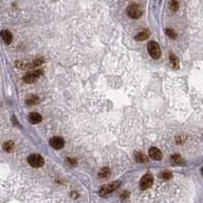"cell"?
I'll return each mask as SVG.
<instances>
[{
	"mask_svg": "<svg viewBox=\"0 0 203 203\" xmlns=\"http://www.w3.org/2000/svg\"><path fill=\"white\" fill-rule=\"evenodd\" d=\"M119 187H120L119 181L109 183V184H107V185H104V186L101 187V189H99V196H102V197L108 196L109 194L114 192V191L119 188Z\"/></svg>",
	"mask_w": 203,
	"mask_h": 203,
	"instance_id": "1",
	"label": "cell"
},
{
	"mask_svg": "<svg viewBox=\"0 0 203 203\" xmlns=\"http://www.w3.org/2000/svg\"><path fill=\"white\" fill-rule=\"evenodd\" d=\"M44 62L43 58H37L32 62H24V61H16L15 62V67L18 69H28V68H33V67H38L42 65Z\"/></svg>",
	"mask_w": 203,
	"mask_h": 203,
	"instance_id": "2",
	"label": "cell"
},
{
	"mask_svg": "<svg viewBox=\"0 0 203 203\" xmlns=\"http://www.w3.org/2000/svg\"><path fill=\"white\" fill-rule=\"evenodd\" d=\"M28 163L30 167L33 168H41L44 166L45 164V160L43 159V156L41 155H38V154H33L29 155L28 158Z\"/></svg>",
	"mask_w": 203,
	"mask_h": 203,
	"instance_id": "3",
	"label": "cell"
},
{
	"mask_svg": "<svg viewBox=\"0 0 203 203\" xmlns=\"http://www.w3.org/2000/svg\"><path fill=\"white\" fill-rule=\"evenodd\" d=\"M147 50L149 55L151 56V58L154 59H159L160 55H162V51H160V48L159 44L155 41H150L147 45Z\"/></svg>",
	"mask_w": 203,
	"mask_h": 203,
	"instance_id": "4",
	"label": "cell"
},
{
	"mask_svg": "<svg viewBox=\"0 0 203 203\" xmlns=\"http://www.w3.org/2000/svg\"><path fill=\"white\" fill-rule=\"evenodd\" d=\"M127 14L130 18L137 20L142 15V9L138 4H131L127 7Z\"/></svg>",
	"mask_w": 203,
	"mask_h": 203,
	"instance_id": "5",
	"label": "cell"
},
{
	"mask_svg": "<svg viewBox=\"0 0 203 203\" xmlns=\"http://www.w3.org/2000/svg\"><path fill=\"white\" fill-rule=\"evenodd\" d=\"M44 72L42 70H35L32 72H29L24 76V81L25 83H34L39 79L40 76L43 74Z\"/></svg>",
	"mask_w": 203,
	"mask_h": 203,
	"instance_id": "6",
	"label": "cell"
},
{
	"mask_svg": "<svg viewBox=\"0 0 203 203\" xmlns=\"http://www.w3.org/2000/svg\"><path fill=\"white\" fill-rule=\"evenodd\" d=\"M154 184V178L150 174H145L142 178L140 179L139 186L141 190H146L149 189Z\"/></svg>",
	"mask_w": 203,
	"mask_h": 203,
	"instance_id": "7",
	"label": "cell"
},
{
	"mask_svg": "<svg viewBox=\"0 0 203 203\" xmlns=\"http://www.w3.org/2000/svg\"><path fill=\"white\" fill-rule=\"evenodd\" d=\"M50 145L55 149H60L64 146V140H63L62 137L54 136L50 139Z\"/></svg>",
	"mask_w": 203,
	"mask_h": 203,
	"instance_id": "8",
	"label": "cell"
},
{
	"mask_svg": "<svg viewBox=\"0 0 203 203\" xmlns=\"http://www.w3.org/2000/svg\"><path fill=\"white\" fill-rule=\"evenodd\" d=\"M148 155H149V156H150L152 159H155V160H160V159H162V158H163L162 151H160L159 149L156 148V147L149 148Z\"/></svg>",
	"mask_w": 203,
	"mask_h": 203,
	"instance_id": "9",
	"label": "cell"
},
{
	"mask_svg": "<svg viewBox=\"0 0 203 203\" xmlns=\"http://www.w3.org/2000/svg\"><path fill=\"white\" fill-rule=\"evenodd\" d=\"M42 119H43L42 116L37 112H32V113L29 114V120H30V123H33V124L40 123V122L42 121Z\"/></svg>",
	"mask_w": 203,
	"mask_h": 203,
	"instance_id": "10",
	"label": "cell"
},
{
	"mask_svg": "<svg viewBox=\"0 0 203 203\" xmlns=\"http://www.w3.org/2000/svg\"><path fill=\"white\" fill-rule=\"evenodd\" d=\"M0 35H1L2 40L4 41L5 44H10L11 43V41H12V35H11V33L9 32V30H2L1 33H0Z\"/></svg>",
	"mask_w": 203,
	"mask_h": 203,
	"instance_id": "11",
	"label": "cell"
},
{
	"mask_svg": "<svg viewBox=\"0 0 203 203\" xmlns=\"http://www.w3.org/2000/svg\"><path fill=\"white\" fill-rule=\"evenodd\" d=\"M149 35H150L149 30H142V32L138 33L135 36V40L136 41H145L146 39H148Z\"/></svg>",
	"mask_w": 203,
	"mask_h": 203,
	"instance_id": "12",
	"label": "cell"
},
{
	"mask_svg": "<svg viewBox=\"0 0 203 203\" xmlns=\"http://www.w3.org/2000/svg\"><path fill=\"white\" fill-rule=\"evenodd\" d=\"M39 102H40V99L37 95H30V97H29L25 99V104L28 106H35L37 104H39Z\"/></svg>",
	"mask_w": 203,
	"mask_h": 203,
	"instance_id": "13",
	"label": "cell"
},
{
	"mask_svg": "<svg viewBox=\"0 0 203 203\" xmlns=\"http://www.w3.org/2000/svg\"><path fill=\"white\" fill-rule=\"evenodd\" d=\"M135 160L137 163L145 164V163L148 162V159L144 154H142V152H136V154H135Z\"/></svg>",
	"mask_w": 203,
	"mask_h": 203,
	"instance_id": "14",
	"label": "cell"
},
{
	"mask_svg": "<svg viewBox=\"0 0 203 203\" xmlns=\"http://www.w3.org/2000/svg\"><path fill=\"white\" fill-rule=\"evenodd\" d=\"M170 62L171 64L173 65V67L178 69L179 66H180V62H179V59L177 58V56L175 54H170Z\"/></svg>",
	"mask_w": 203,
	"mask_h": 203,
	"instance_id": "15",
	"label": "cell"
},
{
	"mask_svg": "<svg viewBox=\"0 0 203 203\" xmlns=\"http://www.w3.org/2000/svg\"><path fill=\"white\" fill-rule=\"evenodd\" d=\"M172 160H173L176 164H181V166L185 164V160L182 159V156L180 155H172Z\"/></svg>",
	"mask_w": 203,
	"mask_h": 203,
	"instance_id": "16",
	"label": "cell"
},
{
	"mask_svg": "<svg viewBox=\"0 0 203 203\" xmlns=\"http://www.w3.org/2000/svg\"><path fill=\"white\" fill-rule=\"evenodd\" d=\"M111 175V171H110V168H103L101 171H99V178H103V179H106V178H108L109 176Z\"/></svg>",
	"mask_w": 203,
	"mask_h": 203,
	"instance_id": "17",
	"label": "cell"
},
{
	"mask_svg": "<svg viewBox=\"0 0 203 203\" xmlns=\"http://www.w3.org/2000/svg\"><path fill=\"white\" fill-rule=\"evenodd\" d=\"M13 148H14V143L11 140L5 141V142L3 143V149L7 152H10Z\"/></svg>",
	"mask_w": 203,
	"mask_h": 203,
	"instance_id": "18",
	"label": "cell"
},
{
	"mask_svg": "<svg viewBox=\"0 0 203 203\" xmlns=\"http://www.w3.org/2000/svg\"><path fill=\"white\" fill-rule=\"evenodd\" d=\"M172 176H173V175H172V172H170V171H164V172L160 173L159 178L164 180V181H168V180H170L172 178Z\"/></svg>",
	"mask_w": 203,
	"mask_h": 203,
	"instance_id": "19",
	"label": "cell"
},
{
	"mask_svg": "<svg viewBox=\"0 0 203 203\" xmlns=\"http://www.w3.org/2000/svg\"><path fill=\"white\" fill-rule=\"evenodd\" d=\"M179 6H180V4H179L178 0H172L171 3H170V7L173 11H177L179 9Z\"/></svg>",
	"mask_w": 203,
	"mask_h": 203,
	"instance_id": "20",
	"label": "cell"
},
{
	"mask_svg": "<svg viewBox=\"0 0 203 203\" xmlns=\"http://www.w3.org/2000/svg\"><path fill=\"white\" fill-rule=\"evenodd\" d=\"M166 33H167V35L168 36V38H171V39H176V38H177V35H176V33L174 32L173 30L167 29L166 30Z\"/></svg>",
	"mask_w": 203,
	"mask_h": 203,
	"instance_id": "21",
	"label": "cell"
},
{
	"mask_svg": "<svg viewBox=\"0 0 203 203\" xmlns=\"http://www.w3.org/2000/svg\"><path fill=\"white\" fill-rule=\"evenodd\" d=\"M128 195H129V193L127 192V191H125V192H124V194H123V195H121V198H122V199H124V198H127V196H128Z\"/></svg>",
	"mask_w": 203,
	"mask_h": 203,
	"instance_id": "22",
	"label": "cell"
},
{
	"mask_svg": "<svg viewBox=\"0 0 203 203\" xmlns=\"http://www.w3.org/2000/svg\"><path fill=\"white\" fill-rule=\"evenodd\" d=\"M68 162H69L71 164H75V160L74 159H68Z\"/></svg>",
	"mask_w": 203,
	"mask_h": 203,
	"instance_id": "23",
	"label": "cell"
},
{
	"mask_svg": "<svg viewBox=\"0 0 203 203\" xmlns=\"http://www.w3.org/2000/svg\"><path fill=\"white\" fill-rule=\"evenodd\" d=\"M201 173H202V175H203V168H201Z\"/></svg>",
	"mask_w": 203,
	"mask_h": 203,
	"instance_id": "24",
	"label": "cell"
}]
</instances>
